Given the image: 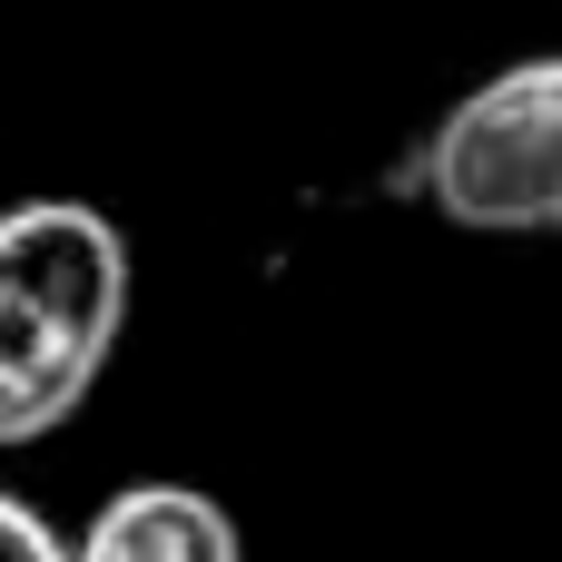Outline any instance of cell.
<instances>
[{
    "label": "cell",
    "mask_w": 562,
    "mask_h": 562,
    "mask_svg": "<svg viewBox=\"0 0 562 562\" xmlns=\"http://www.w3.org/2000/svg\"><path fill=\"white\" fill-rule=\"evenodd\" d=\"M0 562H79V543H59L20 494H0Z\"/></svg>",
    "instance_id": "obj_4"
},
{
    "label": "cell",
    "mask_w": 562,
    "mask_h": 562,
    "mask_svg": "<svg viewBox=\"0 0 562 562\" xmlns=\"http://www.w3.org/2000/svg\"><path fill=\"white\" fill-rule=\"evenodd\" d=\"M79 562H247V543L198 484H119L79 524Z\"/></svg>",
    "instance_id": "obj_3"
},
{
    "label": "cell",
    "mask_w": 562,
    "mask_h": 562,
    "mask_svg": "<svg viewBox=\"0 0 562 562\" xmlns=\"http://www.w3.org/2000/svg\"><path fill=\"white\" fill-rule=\"evenodd\" d=\"M128 336V237L89 198L0 207V454L59 435Z\"/></svg>",
    "instance_id": "obj_1"
},
{
    "label": "cell",
    "mask_w": 562,
    "mask_h": 562,
    "mask_svg": "<svg viewBox=\"0 0 562 562\" xmlns=\"http://www.w3.org/2000/svg\"><path fill=\"white\" fill-rule=\"evenodd\" d=\"M415 168L425 198L474 237H562V49L474 79Z\"/></svg>",
    "instance_id": "obj_2"
}]
</instances>
